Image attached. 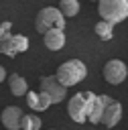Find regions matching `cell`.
I'll list each match as a JSON object with an SVG mask.
<instances>
[{
    "label": "cell",
    "mask_w": 128,
    "mask_h": 130,
    "mask_svg": "<svg viewBox=\"0 0 128 130\" xmlns=\"http://www.w3.org/2000/svg\"><path fill=\"white\" fill-rule=\"evenodd\" d=\"M57 79L65 85V87H73V85H77L79 81H83L85 79V75H87V67H85V63L83 61H79V59H69V61H65V63H61L59 67H57Z\"/></svg>",
    "instance_id": "1"
},
{
    "label": "cell",
    "mask_w": 128,
    "mask_h": 130,
    "mask_svg": "<svg viewBox=\"0 0 128 130\" xmlns=\"http://www.w3.org/2000/svg\"><path fill=\"white\" fill-rule=\"evenodd\" d=\"M98 12L102 20L120 24L128 18V0H98Z\"/></svg>",
    "instance_id": "2"
},
{
    "label": "cell",
    "mask_w": 128,
    "mask_h": 130,
    "mask_svg": "<svg viewBox=\"0 0 128 130\" xmlns=\"http://www.w3.org/2000/svg\"><path fill=\"white\" fill-rule=\"evenodd\" d=\"M93 98H95V93H91V91H79V93H75L69 100V104H67L69 118L73 122H77V124L87 122V114H89V108H91Z\"/></svg>",
    "instance_id": "3"
},
{
    "label": "cell",
    "mask_w": 128,
    "mask_h": 130,
    "mask_svg": "<svg viewBox=\"0 0 128 130\" xmlns=\"http://www.w3.org/2000/svg\"><path fill=\"white\" fill-rule=\"evenodd\" d=\"M35 28L37 32L45 35L51 28H65V16L61 14L59 8L55 6H45L39 10V14L35 16Z\"/></svg>",
    "instance_id": "4"
},
{
    "label": "cell",
    "mask_w": 128,
    "mask_h": 130,
    "mask_svg": "<svg viewBox=\"0 0 128 130\" xmlns=\"http://www.w3.org/2000/svg\"><path fill=\"white\" fill-rule=\"evenodd\" d=\"M102 98H104V114H102L100 124H104L106 128H114L122 120V104L116 102L114 98L106 95V93H102Z\"/></svg>",
    "instance_id": "5"
},
{
    "label": "cell",
    "mask_w": 128,
    "mask_h": 130,
    "mask_svg": "<svg viewBox=\"0 0 128 130\" xmlns=\"http://www.w3.org/2000/svg\"><path fill=\"white\" fill-rule=\"evenodd\" d=\"M39 91H45L53 104H59L65 100V93H67V87L57 79V75H43L41 77V89Z\"/></svg>",
    "instance_id": "6"
},
{
    "label": "cell",
    "mask_w": 128,
    "mask_h": 130,
    "mask_svg": "<svg viewBox=\"0 0 128 130\" xmlns=\"http://www.w3.org/2000/svg\"><path fill=\"white\" fill-rule=\"evenodd\" d=\"M128 75V67L124 61L120 59H110L106 65H104V79L110 83V85H120Z\"/></svg>",
    "instance_id": "7"
},
{
    "label": "cell",
    "mask_w": 128,
    "mask_h": 130,
    "mask_svg": "<svg viewBox=\"0 0 128 130\" xmlns=\"http://www.w3.org/2000/svg\"><path fill=\"white\" fill-rule=\"evenodd\" d=\"M22 110L18 106H6L0 114V122L8 130H20V120H22Z\"/></svg>",
    "instance_id": "8"
},
{
    "label": "cell",
    "mask_w": 128,
    "mask_h": 130,
    "mask_svg": "<svg viewBox=\"0 0 128 130\" xmlns=\"http://www.w3.org/2000/svg\"><path fill=\"white\" fill-rule=\"evenodd\" d=\"M24 100H26V106L30 108V110H35V112H45V110H49V106H53V100L45 93V91H28L26 95H24Z\"/></svg>",
    "instance_id": "9"
},
{
    "label": "cell",
    "mask_w": 128,
    "mask_h": 130,
    "mask_svg": "<svg viewBox=\"0 0 128 130\" xmlns=\"http://www.w3.org/2000/svg\"><path fill=\"white\" fill-rule=\"evenodd\" d=\"M28 49V39L26 37H6L4 41H0V51L14 55V53H22Z\"/></svg>",
    "instance_id": "10"
},
{
    "label": "cell",
    "mask_w": 128,
    "mask_h": 130,
    "mask_svg": "<svg viewBox=\"0 0 128 130\" xmlns=\"http://www.w3.org/2000/svg\"><path fill=\"white\" fill-rule=\"evenodd\" d=\"M43 43L49 51H61L65 45V30L63 28H51L43 35Z\"/></svg>",
    "instance_id": "11"
},
{
    "label": "cell",
    "mask_w": 128,
    "mask_h": 130,
    "mask_svg": "<svg viewBox=\"0 0 128 130\" xmlns=\"http://www.w3.org/2000/svg\"><path fill=\"white\" fill-rule=\"evenodd\" d=\"M8 87H10V93L16 95V98L28 93V83H26V79H24L22 75H18V73L8 75Z\"/></svg>",
    "instance_id": "12"
},
{
    "label": "cell",
    "mask_w": 128,
    "mask_h": 130,
    "mask_svg": "<svg viewBox=\"0 0 128 130\" xmlns=\"http://www.w3.org/2000/svg\"><path fill=\"white\" fill-rule=\"evenodd\" d=\"M102 114H104V98H102V95H95L93 102H91L89 114H87V122L100 124V122H102Z\"/></svg>",
    "instance_id": "13"
},
{
    "label": "cell",
    "mask_w": 128,
    "mask_h": 130,
    "mask_svg": "<svg viewBox=\"0 0 128 130\" xmlns=\"http://www.w3.org/2000/svg\"><path fill=\"white\" fill-rule=\"evenodd\" d=\"M93 30H95L98 39H102V41H112L114 39V24L108 22V20H100Z\"/></svg>",
    "instance_id": "14"
},
{
    "label": "cell",
    "mask_w": 128,
    "mask_h": 130,
    "mask_svg": "<svg viewBox=\"0 0 128 130\" xmlns=\"http://www.w3.org/2000/svg\"><path fill=\"white\" fill-rule=\"evenodd\" d=\"M43 122L37 114H22V120H20V130H41Z\"/></svg>",
    "instance_id": "15"
},
{
    "label": "cell",
    "mask_w": 128,
    "mask_h": 130,
    "mask_svg": "<svg viewBox=\"0 0 128 130\" xmlns=\"http://www.w3.org/2000/svg\"><path fill=\"white\" fill-rule=\"evenodd\" d=\"M61 14L67 18V16H75L79 12V0H59V6Z\"/></svg>",
    "instance_id": "16"
},
{
    "label": "cell",
    "mask_w": 128,
    "mask_h": 130,
    "mask_svg": "<svg viewBox=\"0 0 128 130\" xmlns=\"http://www.w3.org/2000/svg\"><path fill=\"white\" fill-rule=\"evenodd\" d=\"M6 79H8V75H6V69L0 65V83H2V81H6Z\"/></svg>",
    "instance_id": "17"
},
{
    "label": "cell",
    "mask_w": 128,
    "mask_h": 130,
    "mask_svg": "<svg viewBox=\"0 0 128 130\" xmlns=\"http://www.w3.org/2000/svg\"><path fill=\"white\" fill-rule=\"evenodd\" d=\"M91 2H98V0H91Z\"/></svg>",
    "instance_id": "18"
}]
</instances>
